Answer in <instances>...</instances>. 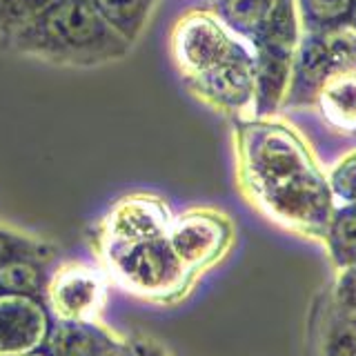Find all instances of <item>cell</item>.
Listing matches in <instances>:
<instances>
[{"label": "cell", "instance_id": "9c48e42d", "mask_svg": "<svg viewBox=\"0 0 356 356\" xmlns=\"http://www.w3.org/2000/svg\"><path fill=\"white\" fill-rule=\"evenodd\" d=\"M172 209L161 196L136 192L118 198L98 225V241L136 243L163 238L172 225Z\"/></svg>", "mask_w": 356, "mask_h": 356}, {"label": "cell", "instance_id": "9a60e30c", "mask_svg": "<svg viewBox=\"0 0 356 356\" xmlns=\"http://www.w3.org/2000/svg\"><path fill=\"white\" fill-rule=\"evenodd\" d=\"M274 0H216L214 14L243 38H252Z\"/></svg>", "mask_w": 356, "mask_h": 356}, {"label": "cell", "instance_id": "7402d4cb", "mask_svg": "<svg viewBox=\"0 0 356 356\" xmlns=\"http://www.w3.org/2000/svg\"><path fill=\"white\" fill-rule=\"evenodd\" d=\"M16 356H51L49 352H42L40 348L38 350H31V352H22V354H16Z\"/></svg>", "mask_w": 356, "mask_h": 356}, {"label": "cell", "instance_id": "2e32d148", "mask_svg": "<svg viewBox=\"0 0 356 356\" xmlns=\"http://www.w3.org/2000/svg\"><path fill=\"white\" fill-rule=\"evenodd\" d=\"M0 292L40 296L44 292L42 263L14 256L0 263Z\"/></svg>", "mask_w": 356, "mask_h": 356}, {"label": "cell", "instance_id": "30bf717a", "mask_svg": "<svg viewBox=\"0 0 356 356\" xmlns=\"http://www.w3.org/2000/svg\"><path fill=\"white\" fill-rule=\"evenodd\" d=\"M49 334V309L38 296L0 292V356L38 350Z\"/></svg>", "mask_w": 356, "mask_h": 356}, {"label": "cell", "instance_id": "6da1fadb", "mask_svg": "<svg viewBox=\"0 0 356 356\" xmlns=\"http://www.w3.org/2000/svg\"><path fill=\"white\" fill-rule=\"evenodd\" d=\"M241 192L281 227L325 238L332 192L303 136L272 116L243 118L234 127Z\"/></svg>", "mask_w": 356, "mask_h": 356}, {"label": "cell", "instance_id": "5b68a950", "mask_svg": "<svg viewBox=\"0 0 356 356\" xmlns=\"http://www.w3.org/2000/svg\"><path fill=\"white\" fill-rule=\"evenodd\" d=\"M238 42V33H234L214 11L207 9L185 11L176 18L170 33L172 60L185 83L225 60Z\"/></svg>", "mask_w": 356, "mask_h": 356}, {"label": "cell", "instance_id": "7c38bea8", "mask_svg": "<svg viewBox=\"0 0 356 356\" xmlns=\"http://www.w3.org/2000/svg\"><path fill=\"white\" fill-rule=\"evenodd\" d=\"M321 89V109L325 118L341 129H356V72H332Z\"/></svg>", "mask_w": 356, "mask_h": 356}, {"label": "cell", "instance_id": "ffe728a7", "mask_svg": "<svg viewBox=\"0 0 356 356\" xmlns=\"http://www.w3.org/2000/svg\"><path fill=\"white\" fill-rule=\"evenodd\" d=\"M327 185L332 196L343 203H356V149L334 165Z\"/></svg>", "mask_w": 356, "mask_h": 356}, {"label": "cell", "instance_id": "cb8c5ba5", "mask_svg": "<svg viewBox=\"0 0 356 356\" xmlns=\"http://www.w3.org/2000/svg\"><path fill=\"white\" fill-rule=\"evenodd\" d=\"M111 356H114V354H111Z\"/></svg>", "mask_w": 356, "mask_h": 356}, {"label": "cell", "instance_id": "4fadbf2b", "mask_svg": "<svg viewBox=\"0 0 356 356\" xmlns=\"http://www.w3.org/2000/svg\"><path fill=\"white\" fill-rule=\"evenodd\" d=\"M92 3L100 16L134 47L159 7V0H92Z\"/></svg>", "mask_w": 356, "mask_h": 356}, {"label": "cell", "instance_id": "d6986e66", "mask_svg": "<svg viewBox=\"0 0 356 356\" xmlns=\"http://www.w3.org/2000/svg\"><path fill=\"white\" fill-rule=\"evenodd\" d=\"M51 0H0V44Z\"/></svg>", "mask_w": 356, "mask_h": 356}, {"label": "cell", "instance_id": "603a6c76", "mask_svg": "<svg viewBox=\"0 0 356 356\" xmlns=\"http://www.w3.org/2000/svg\"><path fill=\"white\" fill-rule=\"evenodd\" d=\"M350 16H352V22H354V27H356V0H354V5H352Z\"/></svg>", "mask_w": 356, "mask_h": 356}, {"label": "cell", "instance_id": "52a82bcc", "mask_svg": "<svg viewBox=\"0 0 356 356\" xmlns=\"http://www.w3.org/2000/svg\"><path fill=\"white\" fill-rule=\"evenodd\" d=\"M189 92L205 105L222 114L254 118L256 103V65L254 51L243 40L232 49L225 60H220L205 74L187 81Z\"/></svg>", "mask_w": 356, "mask_h": 356}, {"label": "cell", "instance_id": "ac0fdd59", "mask_svg": "<svg viewBox=\"0 0 356 356\" xmlns=\"http://www.w3.org/2000/svg\"><path fill=\"white\" fill-rule=\"evenodd\" d=\"M332 254L341 263L356 261V207L343 209L337 216H332L325 234Z\"/></svg>", "mask_w": 356, "mask_h": 356}, {"label": "cell", "instance_id": "5bb4252c", "mask_svg": "<svg viewBox=\"0 0 356 356\" xmlns=\"http://www.w3.org/2000/svg\"><path fill=\"white\" fill-rule=\"evenodd\" d=\"M334 51L332 42L309 33L303 40H298L296 58H294V70L298 72L300 85L305 87H321L323 81L334 72Z\"/></svg>", "mask_w": 356, "mask_h": 356}, {"label": "cell", "instance_id": "8fae6325", "mask_svg": "<svg viewBox=\"0 0 356 356\" xmlns=\"http://www.w3.org/2000/svg\"><path fill=\"white\" fill-rule=\"evenodd\" d=\"M47 352L51 356H111L116 345L92 323H63L49 327Z\"/></svg>", "mask_w": 356, "mask_h": 356}, {"label": "cell", "instance_id": "ba28073f", "mask_svg": "<svg viewBox=\"0 0 356 356\" xmlns=\"http://www.w3.org/2000/svg\"><path fill=\"white\" fill-rule=\"evenodd\" d=\"M47 309L63 323H92L107 298V274L94 265L70 261L44 283Z\"/></svg>", "mask_w": 356, "mask_h": 356}, {"label": "cell", "instance_id": "e0dca14e", "mask_svg": "<svg viewBox=\"0 0 356 356\" xmlns=\"http://www.w3.org/2000/svg\"><path fill=\"white\" fill-rule=\"evenodd\" d=\"M54 245L38 241L33 236H27L18 229H11L0 225V263L14 256H22V259H31L38 263H49L54 259Z\"/></svg>", "mask_w": 356, "mask_h": 356}, {"label": "cell", "instance_id": "8992f818", "mask_svg": "<svg viewBox=\"0 0 356 356\" xmlns=\"http://www.w3.org/2000/svg\"><path fill=\"white\" fill-rule=\"evenodd\" d=\"M167 243L185 270L196 276L214 267L232 248V220L216 209L196 207L172 218Z\"/></svg>", "mask_w": 356, "mask_h": 356}, {"label": "cell", "instance_id": "3957f363", "mask_svg": "<svg viewBox=\"0 0 356 356\" xmlns=\"http://www.w3.org/2000/svg\"><path fill=\"white\" fill-rule=\"evenodd\" d=\"M96 248L105 274L140 298L174 300L192 287L194 276L178 263L165 236L136 243L96 238Z\"/></svg>", "mask_w": 356, "mask_h": 356}, {"label": "cell", "instance_id": "7a4b0ae2", "mask_svg": "<svg viewBox=\"0 0 356 356\" xmlns=\"http://www.w3.org/2000/svg\"><path fill=\"white\" fill-rule=\"evenodd\" d=\"M0 49L67 70H96L125 60L134 44L100 16L92 0H51L11 33Z\"/></svg>", "mask_w": 356, "mask_h": 356}, {"label": "cell", "instance_id": "277c9868", "mask_svg": "<svg viewBox=\"0 0 356 356\" xmlns=\"http://www.w3.org/2000/svg\"><path fill=\"white\" fill-rule=\"evenodd\" d=\"M296 0H274L250 38L256 65L254 116H272L289 92L298 49Z\"/></svg>", "mask_w": 356, "mask_h": 356}, {"label": "cell", "instance_id": "44dd1931", "mask_svg": "<svg viewBox=\"0 0 356 356\" xmlns=\"http://www.w3.org/2000/svg\"><path fill=\"white\" fill-rule=\"evenodd\" d=\"M354 0H303V7L312 20L318 22H339L350 16Z\"/></svg>", "mask_w": 356, "mask_h": 356}]
</instances>
